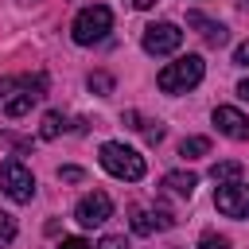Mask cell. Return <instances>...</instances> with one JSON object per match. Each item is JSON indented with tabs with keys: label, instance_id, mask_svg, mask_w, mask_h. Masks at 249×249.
<instances>
[{
	"label": "cell",
	"instance_id": "484cf974",
	"mask_svg": "<svg viewBox=\"0 0 249 249\" xmlns=\"http://www.w3.org/2000/svg\"><path fill=\"white\" fill-rule=\"evenodd\" d=\"M16 4H35V0H16Z\"/></svg>",
	"mask_w": 249,
	"mask_h": 249
},
{
	"label": "cell",
	"instance_id": "ac0fdd59",
	"mask_svg": "<svg viewBox=\"0 0 249 249\" xmlns=\"http://www.w3.org/2000/svg\"><path fill=\"white\" fill-rule=\"evenodd\" d=\"M198 249H230V237L210 230V233H202V237H198Z\"/></svg>",
	"mask_w": 249,
	"mask_h": 249
},
{
	"label": "cell",
	"instance_id": "30bf717a",
	"mask_svg": "<svg viewBox=\"0 0 249 249\" xmlns=\"http://www.w3.org/2000/svg\"><path fill=\"white\" fill-rule=\"evenodd\" d=\"M175 226V218L167 214V210H132V230L140 233V237H148V233H156V230H171Z\"/></svg>",
	"mask_w": 249,
	"mask_h": 249
},
{
	"label": "cell",
	"instance_id": "3957f363",
	"mask_svg": "<svg viewBox=\"0 0 249 249\" xmlns=\"http://www.w3.org/2000/svg\"><path fill=\"white\" fill-rule=\"evenodd\" d=\"M97 160H101V167H105L109 175H117V179H128V183L144 179V156L132 152V148H124V144H117V140H105Z\"/></svg>",
	"mask_w": 249,
	"mask_h": 249
},
{
	"label": "cell",
	"instance_id": "5bb4252c",
	"mask_svg": "<svg viewBox=\"0 0 249 249\" xmlns=\"http://www.w3.org/2000/svg\"><path fill=\"white\" fill-rule=\"evenodd\" d=\"M210 152V140L206 136H187L183 144H179V156H187V160H198V156H206Z\"/></svg>",
	"mask_w": 249,
	"mask_h": 249
},
{
	"label": "cell",
	"instance_id": "5b68a950",
	"mask_svg": "<svg viewBox=\"0 0 249 249\" xmlns=\"http://www.w3.org/2000/svg\"><path fill=\"white\" fill-rule=\"evenodd\" d=\"M140 43H144L148 54H175V51L183 47V31H179V23L160 19V23H148V27H144Z\"/></svg>",
	"mask_w": 249,
	"mask_h": 249
},
{
	"label": "cell",
	"instance_id": "ba28073f",
	"mask_svg": "<svg viewBox=\"0 0 249 249\" xmlns=\"http://www.w3.org/2000/svg\"><path fill=\"white\" fill-rule=\"evenodd\" d=\"M109 214H113V198H109L105 191H89V195H82V198H78V206H74V222H78V226H86V230L105 226V222H109Z\"/></svg>",
	"mask_w": 249,
	"mask_h": 249
},
{
	"label": "cell",
	"instance_id": "603a6c76",
	"mask_svg": "<svg viewBox=\"0 0 249 249\" xmlns=\"http://www.w3.org/2000/svg\"><path fill=\"white\" fill-rule=\"evenodd\" d=\"M58 179H66V183H78V179H82V167H62V171H58Z\"/></svg>",
	"mask_w": 249,
	"mask_h": 249
},
{
	"label": "cell",
	"instance_id": "44dd1931",
	"mask_svg": "<svg viewBox=\"0 0 249 249\" xmlns=\"http://www.w3.org/2000/svg\"><path fill=\"white\" fill-rule=\"evenodd\" d=\"M58 249H89V241H86V237H62Z\"/></svg>",
	"mask_w": 249,
	"mask_h": 249
},
{
	"label": "cell",
	"instance_id": "7a4b0ae2",
	"mask_svg": "<svg viewBox=\"0 0 249 249\" xmlns=\"http://www.w3.org/2000/svg\"><path fill=\"white\" fill-rule=\"evenodd\" d=\"M109 31H113V12H109L105 4H89V8H82V12L74 16V23H70L74 43H82V47L101 43Z\"/></svg>",
	"mask_w": 249,
	"mask_h": 249
},
{
	"label": "cell",
	"instance_id": "4fadbf2b",
	"mask_svg": "<svg viewBox=\"0 0 249 249\" xmlns=\"http://www.w3.org/2000/svg\"><path fill=\"white\" fill-rule=\"evenodd\" d=\"M210 179H214V183H230V179H241V163H237V160H218V163L210 167Z\"/></svg>",
	"mask_w": 249,
	"mask_h": 249
},
{
	"label": "cell",
	"instance_id": "7402d4cb",
	"mask_svg": "<svg viewBox=\"0 0 249 249\" xmlns=\"http://www.w3.org/2000/svg\"><path fill=\"white\" fill-rule=\"evenodd\" d=\"M233 62H237V66H249V39H245V43L233 51Z\"/></svg>",
	"mask_w": 249,
	"mask_h": 249
},
{
	"label": "cell",
	"instance_id": "7c38bea8",
	"mask_svg": "<svg viewBox=\"0 0 249 249\" xmlns=\"http://www.w3.org/2000/svg\"><path fill=\"white\" fill-rule=\"evenodd\" d=\"M163 187H167L171 195H179V198H191L195 187H198V175H195V171H167V175H163Z\"/></svg>",
	"mask_w": 249,
	"mask_h": 249
},
{
	"label": "cell",
	"instance_id": "6da1fadb",
	"mask_svg": "<svg viewBox=\"0 0 249 249\" xmlns=\"http://www.w3.org/2000/svg\"><path fill=\"white\" fill-rule=\"evenodd\" d=\"M202 74H206L202 54H183V58H175V62H167V66L160 70L156 86H160L163 93H187V89H195V86L202 82Z\"/></svg>",
	"mask_w": 249,
	"mask_h": 249
},
{
	"label": "cell",
	"instance_id": "ffe728a7",
	"mask_svg": "<svg viewBox=\"0 0 249 249\" xmlns=\"http://www.w3.org/2000/svg\"><path fill=\"white\" fill-rule=\"evenodd\" d=\"M97 249H128V241H124V233H105L97 241Z\"/></svg>",
	"mask_w": 249,
	"mask_h": 249
},
{
	"label": "cell",
	"instance_id": "9c48e42d",
	"mask_svg": "<svg viewBox=\"0 0 249 249\" xmlns=\"http://www.w3.org/2000/svg\"><path fill=\"white\" fill-rule=\"evenodd\" d=\"M214 124H218V132L230 136V140H249V117H245L241 109H233V105H218V109H214Z\"/></svg>",
	"mask_w": 249,
	"mask_h": 249
},
{
	"label": "cell",
	"instance_id": "8fae6325",
	"mask_svg": "<svg viewBox=\"0 0 249 249\" xmlns=\"http://www.w3.org/2000/svg\"><path fill=\"white\" fill-rule=\"evenodd\" d=\"M187 23H191V27H198V35H202L210 47H222V43L230 39V31H226L222 23H214V19H206L202 12H187Z\"/></svg>",
	"mask_w": 249,
	"mask_h": 249
},
{
	"label": "cell",
	"instance_id": "4316f807",
	"mask_svg": "<svg viewBox=\"0 0 249 249\" xmlns=\"http://www.w3.org/2000/svg\"><path fill=\"white\" fill-rule=\"evenodd\" d=\"M0 89H4V86H0Z\"/></svg>",
	"mask_w": 249,
	"mask_h": 249
},
{
	"label": "cell",
	"instance_id": "e0dca14e",
	"mask_svg": "<svg viewBox=\"0 0 249 249\" xmlns=\"http://www.w3.org/2000/svg\"><path fill=\"white\" fill-rule=\"evenodd\" d=\"M12 241H16V218L0 210V249H4V245H12Z\"/></svg>",
	"mask_w": 249,
	"mask_h": 249
},
{
	"label": "cell",
	"instance_id": "277c9868",
	"mask_svg": "<svg viewBox=\"0 0 249 249\" xmlns=\"http://www.w3.org/2000/svg\"><path fill=\"white\" fill-rule=\"evenodd\" d=\"M0 191L12 198V202H31L35 198V175L19 163V160H8L0 167Z\"/></svg>",
	"mask_w": 249,
	"mask_h": 249
},
{
	"label": "cell",
	"instance_id": "d6986e66",
	"mask_svg": "<svg viewBox=\"0 0 249 249\" xmlns=\"http://www.w3.org/2000/svg\"><path fill=\"white\" fill-rule=\"evenodd\" d=\"M140 132H144L152 144H160V140H163V124H160V121H144V124H140Z\"/></svg>",
	"mask_w": 249,
	"mask_h": 249
},
{
	"label": "cell",
	"instance_id": "8992f818",
	"mask_svg": "<svg viewBox=\"0 0 249 249\" xmlns=\"http://www.w3.org/2000/svg\"><path fill=\"white\" fill-rule=\"evenodd\" d=\"M214 206H218V214H226V218H249V183H245V179L218 183Z\"/></svg>",
	"mask_w": 249,
	"mask_h": 249
},
{
	"label": "cell",
	"instance_id": "d4e9b609",
	"mask_svg": "<svg viewBox=\"0 0 249 249\" xmlns=\"http://www.w3.org/2000/svg\"><path fill=\"white\" fill-rule=\"evenodd\" d=\"M237 97H245V101H249V78H245V82H237Z\"/></svg>",
	"mask_w": 249,
	"mask_h": 249
},
{
	"label": "cell",
	"instance_id": "52a82bcc",
	"mask_svg": "<svg viewBox=\"0 0 249 249\" xmlns=\"http://www.w3.org/2000/svg\"><path fill=\"white\" fill-rule=\"evenodd\" d=\"M43 89H47V78H43V74H35V78H19L16 89L4 97V113H8V117H23V113H31V105L43 97Z\"/></svg>",
	"mask_w": 249,
	"mask_h": 249
},
{
	"label": "cell",
	"instance_id": "9a60e30c",
	"mask_svg": "<svg viewBox=\"0 0 249 249\" xmlns=\"http://www.w3.org/2000/svg\"><path fill=\"white\" fill-rule=\"evenodd\" d=\"M62 128H66L62 113H43V124H39V136H43V140H54Z\"/></svg>",
	"mask_w": 249,
	"mask_h": 249
},
{
	"label": "cell",
	"instance_id": "cb8c5ba5",
	"mask_svg": "<svg viewBox=\"0 0 249 249\" xmlns=\"http://www.w3.org/2000/svg\"><path fill=\"white\" fill-rule=\"evenodd\" d=\"M132 8H140V12H148V8H156V0H128Z\"/></svg>",
	"mask_w": 249,
	"mask_h": 249
},
{
	"label": "cell",
	"instance_id": "2e32d148",
	"mask_svg": "<svg viewBox=\"0 0 249 249\" xmlns=\"http://www.w3.org/2000/svg\"><path fill=\"white\" fill-rule=\"evenodd\" d=\"M89 89H93L97 97H109V93H113V78H109L105 70H97V74H89Z\"/></svg>",
	"mask_w": 249,
	"mask_h": 249
}]
</instances>
